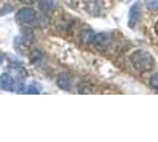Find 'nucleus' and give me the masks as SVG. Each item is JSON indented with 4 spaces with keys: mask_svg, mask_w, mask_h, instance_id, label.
Here are the masks:
<instances>
[{
    "mask_svg": "<svg viewBox=\"0 0 158 142\" xmlns=\"http://www.w3.org/2000/svg\"><path fill=\"white\" fill-rule=\"evenodd\" d=\"M1 83H2V87L7 90H11V89H13L14 87V83H13V80L8 76V75H4L2 77H1Z\"/></svg>",
    "mask_w": 158,
    "mask_h": 142,
    "instance_id": "nucleus-5",
    "label": "nucleus"
},
{
    "mask_svg": "<svg viewBox=\"0 0 158 142\" xmlns=\"http://www.w3.org/2000/svg\"><path fill=\"white\" fill-rule=\"evenodd\" d=\"M132 65L138 71H149L153 67V58L150 54L138 50L135 51L130 57Z\"/></svg>",
    "mask_w": 158,
    "mask_h": 142,
    "instance_id": "nucleus-1",
    "label": "nucleus"
},
{
    "mask_svg": "<svg viewBox=\"0 0 158 142\" xmlns=\"http://www.w3.org/2000/svg\"><path fill=\"white\" fill-rule=\"evenodd\" d=\"M40 7L44 10H48L52 7V0H41L40 1Z\"/></svg>",
    "mask_w": 158,
    "mask_h": 142,
    "instance_id": "nucleus-9",
    "label": "nucleus"
},
{
    "mask_svg": "<svg viewBox=\"0 0 158 142\" xmlns=\"http://www.w3.org/2000/svg\"><path fill=\"white\" fill-rule=\"evenodd\" d=\"M139 14H140V4L136 2L131 6L129 12V26L131 28H135V26L137 25L139 20Z\"/></svg>",
    "mask_w": 158,
    "mask_h": 142,
    "instance_id": "nucleus-2",
    "label": "nucleus"
},
{
    "mask_svg": "<svg viewBox=\"0 0 158 142\" xmlns=\"http://www.w3.org/2000/svg\"><path fill=\"white\" fill-rule=\"evenodd\" d=\"M94 34H93L92 31H84L81 33V41L84 43H93V39H94Z\"/></svg>",
    "mask_w": 158,
    "mask_h": 142,
    "instance_id": "nucleus-6",
    "label": "nucleus"
},
{
    "mask_svg": "<svg viewBox=\"0 0 158 142\" xmlns=\"http://www.w3.org/2000/svg\"><path fill=\"white\" fill-rule=\"evenodd\" d=\"M150 84H151L152 88L158 91V75H155V76H152L151 81H150Z\"/></svg>",
    "mask_w": 158,
    "mask_h": 142,
    "instance_id": "nucleus-10",
    "label": "nucleus"
},
{
    "mask_svg": "<svg viewBox=\"0 0 158 142\" xmlns=\"http://www.w3.org/2000/svg\"><path fill=\"white\" fill-rule=\"evenodd\" d=\"M21 1H24V2H26V4H32L35 0H21Z\"/></svg>",
    "mask_w": 158,
    "mask_h": 142,
    "instance_id": "nucleus-11",
    "label": "nucleus"
},
{
    "mask_svg": "<svg viewBox=\"0 0 158 142\" xmlns=\"http://www.w3.org/2000/svg\"><path fill=\"white\" fill-rule=\"evenodd\" d=\"M58 85H59L60 88H63V89H69V88H70V81H69V77H67V76H65V75L60 76L59 78H58Z\"/></svg>",
    "mask_w": 158,
    "mask_h": 142,
    "instance_id": "nucleus-7",
    "label": "nucleus"
},
{
    "mask_svg": "<svg viewBox=\"0 0 158 142\" xmlns=\"http://www.w3.org/2000/svg\"><path fill=\"white\" fill-rule=\"evenodd\" d=\"M2 61V56H1V54H0V62Z\"/></svg>",
    "mask_w": 158,
    "mask_h": 142,
    "instance_id": "nucleus-13",
    "label": "nucleus"
},
{
    "mask_svg": "<svg viewBox=\"0 0 158 142\" xmlns=\"http://www.w3.org/2000/svg\"><path fill=\"white\" fill-rule=\"evenodd\" d=\"M110 41H111L110 34L100 33V34H98V36H96V37H94V39H93V44H94V46L97 47L98 50H104V49H106V47L109 46Z\"/></svg>",
    "mask_w": 158,
    "mask_h": 142,
    "instance_id": "nucleus-3",
    "label": "nucleus"
},
{
    "mask_svg": "<svg viewBox=\"0 0 158 142\" xmlns=\"http://www.w3.org/2000/svg\"><path fill=\"white\" fill-rule=\"evenodd\" d=\"M145 2L149 10H152V11L158 10V0H145Z\"/></svg>",
    "mask_w": 158,
    "mask_h": 142,
    "instance_id": "nucleus-8",
    "label": "nucleus"
},
{
    "mask_svg": "<svg viewBox=\"0 0 158 142\" xmlns=\"http://www.w3.org/2000/svg\"><path fill=\"white\" fill-rule=\"evenodd\" d=\"M155 30H156V33L158 34V21H157V24H156V28H155Z\"/></svg>",
    "mask_w": 158,
    "mask_h": 142,
    "instance_id": "nucleus-12",
    "label": "nucleus"
},
{
    "mask_svg": "<svg viewBox=\"0 0 158 142\" xmlns=\"http://www.w3.org/2000/svg\"><path fill=\"white\" fill-rule=\"evenodd\" d=\"M17 19L18 21H20L21 24H28V23H32L34 19V12L30 8H24V10H20L18 14H17Z\"/></svg>",
    "mask_w": 158,
    "mask_h": 142,
    "instance_id": "nucleus-4",
    "label": "nucleus"
}]
</instances>
